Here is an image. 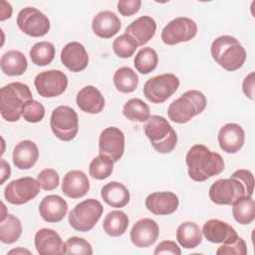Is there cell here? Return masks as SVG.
I'll use <instances>...</instances> for the list:
<instances>
[{
    "mask_svg": "<svg viewBox=\"0 0 255 255\" xmlns=\"http://www.w3.org/2000/svg\"><path fill=\"white\" fill-rule=\"evenodd\" d=\"M197 34L196 23L188 17H177L162 29L161 40L166 45H176L192 40Z\"/></svg>",
    "mask_w": 255,
    "mask_h": 255,
    "instance_id": "12",
    "label": "cell"
},
{
    "mask_svg": "<svg viewBox=\"0 0 255 255\" xmlns=\"http://www.w3.org/2000/svg\"><path fill=\"white\" fill-rule=\"evenodd\" d=\"M2 72L7 76H21L28 67V62L25 55L18 50H10L4 53L0 60Z\"/></svg>",
    "mask_w": 255,
    "mask_h": 255,
    "instance_id": "28",
    "label": "cell"
},
{
    "mask_svg": "<svg viewBox=\"0 0 255 255\" xmlns=\"http://www.w3.org/2000/svg\"><path fill=\"white\" fill-rule=\"evenodd\" d=\"M123 115L130 122L144 123L150 117L149 107L140 99L128 100L123 108Z\"/></svg>",
    "mask_w": 255,
    "mask_h": 255,
    "instance_id": "34",
    "label": "cell"
},
{
    "mask_svg": "<svg viewBox=\"0 0 255 255\" xmlns=\"http://www.w3.org/2000/svg\"><path fill=\"white\" fill-rule=\"evenodd\" d=\"M38 180L31 176L17 178L9 182L4 189L5 199L14 205H21L34 199L40 192Z\"/></svg>",
    "mask_w": 255,
    "mask_h": 255,
    "instance_id": "11",
    "label": "cell"
},
{
    "mask_svg": "<svg viewBox=\"0 0 255 255\" xmlns=\"http://www.w3.org/2000/svg\"><path fill=\"white\" fill-rule=\"evenodd\" d=\"M204 237L212 243H230L237 239L236 230L227 222L219 219L207 220L201 231Z\"/></svg>",
    "mask_w": 255,
    "mask_h": 255,
    "instance_id": "19",
    "label": "cell"
},
{
    "mask_svg": "<svg viewBox=\"0 0 255 255\" xmlns=\"http://www.w3.org/2000/svg\"><path fill=\"white\" fill-rule=\"evenodd\" d=\"M122 23L120 18L112 11L105 10L99 12L92 21L94 33L103 39L114 37L121 30Z\"/></svg>",
    "mask_w": 255,
    "mask_h": 255,
    "instance_id": "23",
    "label": "cell"
},
{
    "mask_svg": "<svg viewBox=\"0 0 255 255\" xmlns=\"http://www.w3.org/2000/svg\"><path fill=\"white\" fill-rule=\"evenodd\" d=\"M179 79L170 73L161 74L148 79L143 86L144 97L153 104L164 103L179 87Z\"/></svg>",
    "mask_w": 255,
    "mask_h": 255,
    "instance_id": "8",
    "label": "cell"
},
{
    "mask_svg": "<svg viewBox=\"0 0 255 255\" xmlns=\"http://www.w3.org/2000/svg\"><path fill=\"white\" fill-rule=\"evenodd\" d=\"M217 140L223 151L226 153H236L244 144L245 132L238 124L229 123L219 129Z\"/></svg>",
    "mask_w": 255,
    "mask_h": 255,
    "instance_id": "16",
    "label": "cell"
},
{
    "mask_svg": "<svg viewBox=\"0 0 255 255\" xmlns=\"http://www.w3.org/2000/svg\"><path fill=\"white\" fill-rule=\"evenodd\" d=\"M206 98L202 92L186 91L169 105L167 109L168 119L176 124H185L201 114L206 108Z\"/></svg>",
    "mask_w": 255,
    "mask_h": 255,
    "instance_id": "4",
    "label": "cell"
},
{
    "mask_svg": "<svg viewBox=\"0 0 255 255\" xmlns=\"http://www.w3.org/2000/svg\"><path fill=\"white\" fill-rule=\"evenodd\" d=\"M159 227L151 218H142L134 223L130 230V240L135 247L145 248L155 243Z\"/></svg>",
    "mask_w": 255,
    "mask_h": 255,
    "instance_id": "15",
    "label": "cell"
},
{
    "mask_svg": "<svg viewBox=\"0 0 255 255\" xmlns=\"http://www.w3.org/2000/svg\"><path fill=\"white\" fill-rule=\"evenodd\" d=\"M50 127L56 137L70 141L75 138L79 130L78 115L69 106H59L52 112Z\"/></svg>",
    "mask_w": 255,
    "mask_h": 255,
    "instance_id": "7",
    "label": "cell"
},
{
    "mask_svg": "<svg viewBox=\"0 0 255 255\" xmlns=\"http://www.w3.org/2000/svg\"><path fill=\"white\" fill-rule=\"evenodd\" d=\"M35 247L40 255L64 254V243L60 235L51 228H42L37 231Z\"/></svg>",
    "mask_w": 255,
    "mask_h": 255,
    "instance_id": "22",
    "label": "cell"
},
{
    "mask_svg": "<svg viewBox=\"0 0 255 255\" xmlns=\"http://www.w3.org/2000/svg\"><path fill=\"white\" fill-rule=\"evenodd\" d=\"M101 196L108 205L116 208L125 207L130 198L128 189L118 181H111L104 185L101 190Z\"/></svg>",
    "mask_w": 255,
    "mask_h": 255,
    "instance_id": "27",
    "label": "cell"
},
{
    "mask_svg": "<svg viewBox=\"0 0 255 255\" xmlns=\"http://www.w3.org/2000/svg\"><path fill=\"white\" fill-rule=\"evenodd\" d=\"M64 254H93L92 245L84 238L73 236L64 243Z\"/></svg>",
    "mask_w": 255,
    "mask_h": 255,
    "instance_id": "39",
    "label": "cell"
},
{
    "mask_svg": "<svg viewBox=\"0 0 255 255\" xmlns=\"http://www.w3.org/2000/svg\"><path fill=\"white\" fill-rule=\"evenodd\" d=\"M143 130L151 146L159 153H168L176 146L177 134L167 120L161 116H150Z\"/></svg>",
    "mask_w": 255,
    "mask_h": 255,
    "instance_id": "5",
    "label": "cell"
},
{
    "mask_svg": "<svg viewBox=\"0 0 255 255\" xmlns=\"http://www.w3.org/2000/svg\"><path fill=\"white\" fill-rule=\"evenodd\" d=\"M8 254H16V255H18V254H31V252L29 250H27V249L22 248V247H18L16 249L10 250L8 252Z\"/></svg>",
    "mask_w": 255,
    "mask_h": 255,
    "instance_id": "49",
    "label": "cell"
},
{
    "mask_svg": "<svg viewBox=\"0 0 255 255\" xmlns=\"http://www.w3.org/2000/svg\"><path fill=\"white\" fill-rule=\"evenodd\" d=\"M232 214L241 225L250 224L255 218V202L252 196H243L232 204Z\"/></svg>",
    "mask_w": 255,
    "mask_h": 255,
    "instance_id": "32",
    "label": "cell"
},
{
    "mask_svg": "<svg viewBox=\"0 0 255 255\" xmlns=\"http://www.w3.org/2000/svg\"><path fill=\"white\" fill-rule=\"evenodd\" d=\"M12 15V6L9 2L1 1V17L0 20L4 21L6 19H9Z\"/></svg>",
    "mask_w": 255,
    "mask_h": 255,
    "instance_id": "47",
    "label": "cell"
},
{
    "mask_svg": "<svg viewBox=\"0 0 255 255\" xmlns=\"http://www.w3.org/2000/svg\"><path fill=\"white\" fill-rule=\"evenodd\" d=\"M103 211L104 207L99 200L94 198L86 199L78 203L69 212V223L76 231H90L100 220Z\"/></svg>",
    "mask_w": 255,
    "mask_h": 255,
    "instance_id": "6",
    "label": "cell"
},
{
    "mask_svg": "<svg viewBox=\"0 0 255 255\" xmlns=\"http://www.w3.org/2000/svg\"><path fill=\"white\" fill-rule=\"evenodd\" d=\"M61 62L71 72L85 70L89 63V55L84 45L79 42H70L61 51Z\"/></svg>",
    "mask_w": 255,
    "mask_h": 255,
    "instance_id": "18",
    "label": "cell"
},
{
    "mask_svg": "<svg viewBox=\"0 0 255 255\" xmlns=\"http://www.w3.org/2000/svg\"><path fill=\"white\" fill-rule=\"evenodd\" d=\"M0 99L2 118L9 123H14L19 121L25 104L33 100V96L29 86L14 82L1 88Z\"/></svg>",
    "mask_w": 255,
    "mask_h": 255,
    "instance_id": "3",
    "label": "cell"
},
{
    "mask_svg": "<svg viewBox=\"0 0 255 255\" xmlns=\"http://www.w3.org/2000/svg\"><path fill=\"white\" fill-rule=\"evenodd\" d=\"M90 190L89 178L82 170H70L68 171L62 182V192L72 198H80L85 196Z\"/></svg>",
    "mask_w": 255,
    "mask_h": 255,
    "instance_id": "21",
    "label": "cell"
},
{
    "mask_svg": "<svg viewBox=\"0 0 255 255\" xmlns=\"http://www.w3.org/2000/svg\"><path fill=\"white\" fill-rule=\"evenodd\" d=\"M32 63L36 66L44 67L49 65L55 58V47L51 42H38L29 52Z\"/></svg>",
    "mask_w": 255,
    "mask_h": 255,
    "instance_id": "36",
    "label": "cell"
},
{
    "mask_svg": "<svg viewBox=\"0 0 255 255\" xmlns=\"http://www.w3.org/2000/svg\"><path fill=\"white\" fill-rule=\"evenodd\" d=\"M113 81L116 89L124 94L132 93L138 85V77L129 67H122L118 69L114 75Z\"/></svg>",
    "mask_w": 255,
    "mask_h": 255,
    "instance_id": "33",
    "label": "cell"
},
{
    "mask_svg": "<svg viewBox=\"0 0 255 255\" xmlns=\"http://www.w3.org/2000/svg\"><path fill=\"white\" fill-rule=\"evenodd\" d=\"M189 177L197 182L218 175L224 170L222 156L203 144L192 145L185 156Z\"/></svg>",
    "mask_w": 255,
    "mask_h": 255,
    "instance_id": "1",
    "label": "cell"
},
{
    "mask_svg": "<svg viewBox=\"0 0 255 255\" xmlns=\"http://www.w3.org/2000/svg\"><path fill=\"white\" fill-rule=\"evenodd\" d=\"M114 169V161L107 155L100 154L94 157L89 165L90 175L98 180L108 178Z\"/></svg>",
    "mask_w": 255,
    "mask_h": 255,
    "instance_id": "37",
    "label": "cell"
},
{
    "mask_svg": "<svg viewBox=\"0 0 255 255\" xmlns=\"http://www.w3.org/2000/svg\"><path fill=\"white\" fill-rule=\"evenodd\" d=\"M22 116L28 123H39L45 117V108L38 101L31 100L25 104L22 111Z\"/></svg>",
    "mask_w": 255,
    "mask_h": 255,
    "instance_id": "40",
    "label": "cell"
},
{
    "mask_svg": "<svg viewBox=\"0 0 255 255\" xmlns=\"http://www.w3.org/2000/svg\"><path fill=\"white\" fill-rule=\"evenodd\" d=\"M39 157L37 144L29 139L18 142L12 153L14 165L19 169H30L35 165Z\"/></svg>",
    "mask_w": 255,
    "mask_h": 255,
    "instance_id": "25",
    "label": "cell"
},
{
    "mask_svg": "<svg viewBox=\"0 0 255 255\" xmlns=\"http://www.w3.org/2000/svg\"><path fill=\"white\" fill-rule=\"evenodd\" d=\"M10 173H11V169H10L9 163H7L6 160L1 159V175H2V178H1L0 184H3L4 181L7 178L10 177Z\"/></svg>",
    "mask_w": 255,
    "mask_h": 255,
    "instance_id": "48",
    "label": "cell"
},
{
    "mask_svg": "<svg viewBox=\"0 0 255 255\" xmlns=\"http://www.w3.org/2000/svg\"><path fill=\"white\" fill-rule=\"evenodd\" d=\"M176 240L181 247L185 249H192L201 243L202 232L196 223L186 221L177 227Z\"/></svg>",
    "mask_w": 255,
    "mask_h": 255,
    "instance_id": "29",
    "label": "cell"
},
{
    "mask_svg": "<svg viewBox=\"0 0 255 255\" xmlns=\"http://www.w3.org/2000/svg\"><path fill=\"white\" fill-rule=\"evenodd\" d=\"M242 91L246 98L254 100V72L247 75L242 83Z\"/></svg>",
    "mask_w": 255,
    "mask_h": 255,
    "instance_id": "46",
    "label": "cell"
},
{
    "mask_svg": "<svg viewBox=\"0 0 255 255\" xmlns=\"http://www.w3.org/2000/svg\"><path fill=\"white\" fill-rule=\"evenodd\" d=\"M217 255L225 254H236V255H245L247 254V245L242 237H237V239L230 243H223L216 250Z\"/></svg>",
    "mask_w": 255,
    "mask_h": 255,
    "instance_id": "42",
    "label": "cell"
},
{
    "mask_svg": "<svg viewBox=\"0 0 255 255\" xmlns=\"http://www.w3.org/2000/svg\"><path fill=\"white\" fill-rule=\"evenodd\" d=\"M76 103L80 110L85 113L96 115L105 108V99L102 93L94 86H86L79 91Z\"/></svg>",
    "mask_w": 255,
    "mask_h": 255,
    "instance_id": "24",
    "label": "cell"
},
{
    "mask_svg": "<svg viewBox=\"0 0 255 255\" xmlns=\"http://www.w3.org/2000/svg\"><path fill=\"white\" fill-rule=\"evenodd\" d=\"M154 255L158 254H172V255H180L181 250L178 245L171 240L161 241L153 251Z\"/></svg>",
    "mask_w": 255,
    "mask_h": 255,
    "instance_id": "45",
    "label": "cell"
},
{
    "mask_svg": "<svg viewBox=\"0 0 255 255\" xmlns=\"http://www.w3.org/2000/svg\"><path fill=\"white\" fill-rule=\"evenodd\" d=\"M125 151V134L116 127L106 128L99 137V152L109 156L114 162L119 161Z\"/></svg>",
    "mask_w": 255,
    "mask_h": 255,
    "instance_id": "14",
    "label": "cell"
},
{
    "mask_svg": "<svg viewBox=\"0 0 255 255\" xmlns=\"http://www.w3.org/2000/svg\"><path fill=\"white\" fill-rule=\"evenodd\" d=\"M156 23L150 16H140L126 29V34L131 36L138 46L145 45L155 34Z\"/></svg>",
    "mask_w": 255,
    "mask_h": 255,
    "instance_id": "26",
    "label": "cell"
},
{
    "mask_svg": "<svg viewBox=\"0 0 255 255\" xmlns=\"http://www.w3.org/2000/svg\"><path fill=\"white\" fill-rule=\"evenodd\" d=\"M210 52L213 60L228 72L239 70L246 60L244 47L235 37L229 35L217 37L211 44Z\"/></svg>",
    "mask_w": 255,
    "mask_h": 255,
    "instance_id": "2",
    "label": "cell"
},
{
    "mask_svg": "<svg viewBox=\"0 0 255 255\" xmlns=\"http://www.w3.org/2000/svg\"><path fill=\"white\" fill-rule=\"evenodd\" d=\"M37 180L44 190L56 189L60 182L59 173L53 168H45L37 175Z\"/></svg>",
    "mask_w": 255,
    "mask_h": 255,
    "instance_id": "41",
    "label": "cell"
},
{
    "mask_svg": "<svg viewBox=\"0 0 255 255\" xmlns=\"http://www.w3.org/2000/svg\"><path fill=\"white\" fill-rule=\"evenodd\" d=\"M146 209L155 215H169L176 211L179 200L175 193L171 191L153 192L145 198Z\"/></svg>",
    "mask_w": 255,
    "mask_h": 255,
    "instance_id": "17",
    "label": "cell"
},
{
    "mask_svg": "<svg viewBox=\"0 0 255 255\" xmlns=\"http://www.w3.org/2000/svg\"><path fill=\"white\" fill-rule=\"evenodd\" d=\"M117 6L120 14L128 17L138 12L141 6V1L140 0H120Z\"/></svg>",
    "mask_w": 255,
    "mask_h": 255,
    "instance_id": "44",
    "label": "cell"
},
{
    "mask_svg": "<svg viewBox=\"0 0 255 255\" xmlns=\"http://www.w3.org/2000/svg\"><path fill=\"white\" fill-rule=\"evenodd\" d=\"M16 22L23 33L34 38L45 36L51 27L49 18L34 7H26L20 10Z\"/></svg>",
    "mask_w": 255,
    "mask_h": 255,
    "instance_id": "10",
    "label": "cell"
},
{
    "mask_svg": "<svg viewBox=\"0 0 255 255\" xmlns=\"http://www.w3.org/2000/svg\"><path fill=\"white\" fill-rule=\"evenodd\" d=\"M67 212L68 203L59 195H47L39 204V213L41 217L49 223L60 222L66 216Z\"/></svg>",
    "mask_w": 255,
    "mask_h": 255,
    "instance_id": "20",
    "label": "cell"
},
{
    "mask_svg": "<svg viewBox=\"0 0 255 255\" xmlns=\"http://www.w3.org/2000/svg\"><path fill=\"white\" fill-rule=\"evenodd\" d=\"M158 63V56L155 50L150 47L141 48L135 55L133 65L137 72L146 75L155 70Z\"/></svg>",
    "mask_w": 255,
    "mask_h": 255,
    "instance_id": "35",
    "label": "cell"
},
{
    "mask_svg": "<svg viewBox=\"0 0 255 255\" xmlns=\"http://www.w3.org/2000/svg\"><path fill=\"white\" fill-rule=\"evenodd\" d=\"M34 85L40 96L44 98H55L66 91L68 77L60 70L44 71L35 77Z\"/></svg>",
    "mask_w": 255,
    "mask_h": 255,
    "instance_id": "13",
    "label": "cell"
},
{
    "mask_svg": "<svg viewBox=\"0 0 255 255\" xmlns=\"http://www.w3.org/2000/svg\"><path fill=\"white\" fill-rule=\"evenodd\" d=\"M138 47L135 40L128 34H122L117 37L113 43V50L115 54L123 59L131 57Z\"/></svg>",
    "mask_w": 255,
    "mask_h": 255,
    "instance_id": "38",
    "label": "cell"
},
{
    "mask_svg": "<svg viewBox=\"0 0 255 255\" xmlns=\"http://www.w3.org/2000/svg\"><path fill=\"white\" fill-rule=\"evenodd\" d=\"M231 176L237 177L242 181L245 186L247 196H252L254 191V177L250 170L248 169H238L232 173Z\"/></svg>",
    "mask_w": 255,
    "mask_h": 255,
    "instance_id": "43",
    "label": "cell"
},
{
    "mask_svg": "<svg viewBox=\"0 0 255 255\" xmlns=\"http://www.w3.org/2000/svg\"><path fill=\"white\" fill-rule=\"evenodd\" d=\"M22 234V224L20 219L10 213L1 217L0 240L2 243L11 244L16 242Z\"/></svg>",
    "mask_w": 255,
    "mask_h": 255,
    "instance_id": "31",
    "label": "cell"
},
{
    "mask_svg": "<svg viewBox=\"0 0 255 255\" xmlns=\"http://www.w3.org/2000/svg\"><path fill=\"white\" fill-rule=\"evenodd\" d=\"M128 226V217L122 210H113L109 212L103 222L104 231L112 237H119L125 234Z\"/></svg>",
    "mask_w": 255,
    "mask_h": 255,
    "instance_id": "30",
    "label": "cell"
},
{
    "mask_svg": "<svg viewBox=\"0 0 255 255\" xmlns=\"http://www.w3.org/2000/svg\"><path fill=\"white\" fill-rule=\"evenodd\" d=\"M243 196H247L245 186L234 176L218 179L209 188L210 200L218 205H232Z\"/></svg>",
    "mask_w": 255,
    "mask_h": 255,
    "instance_id": "9",
    "label": "cell"
}]
</instances>
